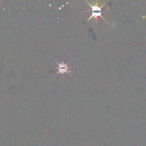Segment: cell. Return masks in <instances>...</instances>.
<instances>
[{
  "instance_id": "cell-1",
  "label": "cell",
  "mask_w": 146,
  "mask_h": 146,
  "mask_svg": "<svg viewBox=\"0 0 146 146\" xmlns=\"http://www.w3.org/2000/svg\"><path fill=\"white\" fill-rule=\"evenodd\" d=\"M88 3V2H87ZM88 5L91 7L92 9V13H91V17H90V18L88 19L87 21H88L89 20H90L92 18H95L96 19H97L96 18H98V17H102L103 19V17H102V7L104 6V5H103L102 6H101L100 7H99L98 5H91L90 3H88Z\"/></svg>"
},
{
  "instance_id": "cell-2",
  "label": "cell",
  "mask_w": 146,
  "mask_h": 146,
  "mask_svg": "<svg viewBox=\"0 0 146 146\" xmlns=\"http://www.w3.org/2000/svg\"><path fill=\"white\" fill-rule=\"evenodd\" d=\"M58 64V71L57 74H63L64 73H68L70 72V71L68 70V67L67 64H65L63 62L62 63H58L57 62Z\"/></svg>"
}]
</instances>
